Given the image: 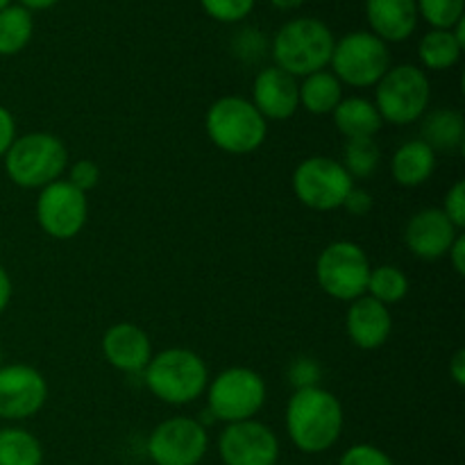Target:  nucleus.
Returning <instances> with one entry per match:
<instances>
[{"label": "nucleus", "mask_w": 465, "mask_h": 465, "mask_svg": "<svg viewBox=\"0 0 465 465\" xmlns=\"http://www.w3.org/2000/svg\"><path fill=\"white\" fill-rule=\"evenodd\" d=\"M209 413L216 420L232 422L252 420L266 404V380L257 371L245 366L227 368L218 372L207 386Z\"/></svg>", "instance_id": "nucleus-7"}, {"label": "nucleus", "mask_w": 465, "mask_h": 465, "mask_svg": "<svg viewBox=\"0 0 465 465\" xmlns=\"http://www.w3.org/2000/svg\"><path fill=\"white\" fill-rule=\"evenodd\" d=\"M334 44V35L322 21L312 16L293 18L272 39V59L277 68L293 77H307L330 66Z\"/></svg>", "instance_id": "nucleus-4"}, {"label": "nucleus", "mask_w": 465, "mask_h": 465, "mask_svg": "<svg viewBox=\"0 0 465 465\" xmlns=\"http://www.w3.org/2000/svg\"><path fill=\"white\" fill-rule=\"evenodd\" d=\"M371 271L368 254L352 241H334L316 259L318 284L330 298L341 302H352L366 295Z\"/></svg>", "instance_id": "nucleus-9"}, {"label": "nucleus", "mask_w": 465, "mask_h": 465, "mask_svg": "<svg viewBox=\"0 0 465 465\" xmlns=\"http://www.w3.org/2000/svg\"><path fill=\"white\" fill-rule=\"evenodd\" d=\"M48 402V381L27 363L0 368V418L27 420Z\"/></svg>", "instance_id": "nucleus-14"}, {"label": "nucleus", "mask_w": 465, "mask_h": 465, "mask_svg": "<svg viewBox=\"0 0 465 465\" xmlns=\"http://www.w3.org/2000/svg\"><path fill=\"white\" fill-rule=\"evenodd\" d=\"M5 173L21 189H44L62 180L68 168V150L59 136L50 132H30L16 136L3 157Z\"/></svg>", "instance_id": "nucleus-3"}, {"label": "nucleus", "mask_w": 465, "mask_h": 465, "mask_svg": "<svg viewBox=\"0 0 465 465\" xmlns=\"http://www.w3.org/2000/svg\"><path fill=\"white\" fill-rule=\"evenodd\" d=\"M345 331L354 348L380 350L393 334V313L371 295L352 300L345 313Z\"/></svg>", "instance_id": "nucleus-17"}, {"label": "nucleus", "mask_w": 465, "mask_h": 465, "mask_svg": "<svg viewBox=\"0 0 465 465\" xmlns=\"http://www.w3.org/2000/svg\"><path fill=\"white\" fill-rule=\"evenodd\" d=\"M204 12L221 23H239L252 12L254 0H200Z\"/></svg>", "instance_id": "nucleus-30"}, {"label": "nucleus", "mask_w": 465, "mask_h": 465, "mask_svg": "<svg viewBox=\"0 0 465 465\" xmlns=\"http://www.w3.org/2000/svg\"><path fill=\"white\" fill-rule=\"evenodd\" d=\"M54 3H59V0H21V7H25V9H48V7H53Z\"/></svg>", "instance_id": "nucleus-40"}, {"label": "nucleus", "mask_w": 465, "mask_h": 465, "mask_svg": "<svg viewBox=\"0 0 465 465\" xmlns=\"http://www.w3.org/2000/svg\"><path fill=\"white\" fill-rule=\"evenodd\" d=\"M293 193L304 207L313 212H334L343 207L354 180L348 175L343 163L331 157H309L295 166Z\"/></svg>", "instance_id": "nucleus-10"}, {"label": "nucleus", "mask_w": 465, "mask_h": 465, "mask_svg": "<svg viewBox=\"0 0 465 465\" xmlns=\"http://www.w3.org/2000/svg\"><path fill=\"white\" fill-rule=\"evenodd\" d=\"M143 380L159 402L184 407L204 395L209 386V368L193 350L168 348L153 354L143 371Z\"/></svg>", "instance_id": "nucleus-2"}, {"label": "nucleus", "mask_w": 465, "mask_h": 465, "mask_svg": "<svg viewBox=\"0 0 465 465\" xmlns=\"http://www.w3.org/2000/svg\"><path fill=\"white\" fill-rule=\"evenodd\" d=\"M331 116H334L336 130L348 141L375 139V134L384 125L375 103L368 98H343Z\"/></svg>", "instance_id": "nucleus-22"}, {"label": "nucleus", "mask_w": 465, "mask_h": 465, "mask_svg": "<svg viewBox=\"0 0 465 465\" xmlns=\"http://www.w3.org/2000/svg\"><path fill=\"white\" fill-rule=\"evenodd\" d=\"M381 150L375 139H352L345 143L343 168L352 180H368L380 168Z\"/></svg>", "instance_id": "nucleus-28"}, {"label": "nucleus", "mask_w": 465, "mask_h": 465, "mask_svg": "<svg viewBox=\"0 0 465 465\" xmlns=\"http://www.w3.org/2000/svg\"><path fill=\"white\" fill-rule=\"evenodd\" d=\"M372 207H375V200H372L371 191L363 189V186L354 184L352 189H350L348 198L343 200V207H341V209H345L350 216L363 218V216H368V213L372 212Z\"/></svg>", "instance_id": "nucleus-34"}, {"label": "nucleus", "mask_w": 465, "mask_h": 465, "mask_svg": "<svg viewBox=\"0 0 465 465\" xmlns=\"http://www.w3.org/2000/svg\"><path fill=\"white\" fill-rule=\"evenodd\" d=\"M68 184H73L75 189H80L82 193H89L95 186L100 184V166L91 159H80L73 166H68Z\"/></svg>", "instance_id": "nucleus-32"}, {"label": "nucleus", "mask_w": 465, "mask_h": 465, "mask_svg": "<svg viewBox=\"0 0 465 465\" xmlns=\"http://www.w3.org/2000/svg\"><path fill=\"white\" fill-rule=\"evenodd\" d=\"M448 257H450V263H452V268L457 271V275H463L465 272V236L463 234H459L457 239H454V243L450 245Z\"/></svg>", "instance_id": "nucleus-37"}, {"label": "nucleus", "mask_w": 465, "mask_h": 465, "mask_svg": "<svg viewBox=\"0 0 465 465\" xmlns=\"http://www.w3.org/2000/svg\"><path fill=\"white\" fill-rule=\"evenodd\" d=\"M250 103L266 121H286L300 109L298 77L277 66L263 68L254 77Z\"/></svg>", "instance_id": "nucleus-16"}, {"label": "nucleus", "mask_w": 465, "mask_h": 465, "mask_svg": "<svg viewBox=\"0 0 465 465\" xmlns=\"http://www.w3.org/2000/svg\"><path fill=\"white\" fill-rule=\"evenodd\" d=\"M44 448L39 439L21 427L0 430V465H41Z\"/></svg>", "instance_id": "nucleus-26"}, {"label": "nucleus", "mask_w": 465, "mask_h": 465, "mask_svg": "<svg viewBox=\"0 0 465 465\" xmlns=\"http://www.w3.org/2000/svg\"><path fill=\"white\" fill-rule=\"evenodd\" d=\"M277 9H298L304 0H271Z\"/></svg>", "instance_id": "nucleus-41"}, {"label": "nucleus", "mask_w": 465, "mask_h": 465, "mask_svg": "<svg viewBox=\"0 0 465 465\" xmlns=\"http://www.w3.org/2000/svg\"><path fill=\"white\" fill-rule=\"evenodd\" d=\"M409 293V277L402 268L391 266V263H381L371 271L368 277L366 295H371L377 302L393 307V304L402 302Z\"/></svg>", "instance_id": "nucleus-27"}, {"label": "nucleus", "mask_w": 465, "mask_h": 465, "mask_svg": "<svg viewBox=\"0 0 465 465\" xmlns=\"http://www.w3.org/2000/svg\"><path fill=\"white\" fill-rule=\"evenodd\" d=\"M35 21H32L30 9L21 5H9L0 9V54L12 57L18 54L32 39Z\"/></svg>", "instance_id": "nucleus-24"}, {"label": "nucleus", "mask_w": 465, "mask_h": 465, "mask_svg": "<svg viewBox=\"0 0 465 465\" xmlns=\"http://www.w3.org/2000/svg\"><path fill=\"white\" fill-rule=\"evenodd\" d=\"M343 100V84L331 71H318L302 77L300 84V107L313 116H327Z\"/></svg>", "instance_id": "nucleus-23"}, {"label": "nucleus", "mask_w": 465, "mask_h": 465, "mask_svg": "<svg viewBox=\"0 0 465 465\" xmlns=\"http://www.w3.org/2000/svg\"><path fill=\"white\" fill-rule=\"evenodd\" d=\"M218 454L225 465H277L280 440L271 427L254 418L232 422L218 436Z\"/></svg>", "instance_id": "nucleus-13"}, {"label": "nucleus", "mask_w": 465, "mask_h": 465, "mask_svg": "<svg viewBox=\"0 0 465 465\" xmlns=\"http://www.w3.org/2000/svg\"><path fill=\"white\" fill-rule=\"evenodd\" d=\"M14 141H16V118L12 116L7 107L0 104V159L7 154Z\"/></svg>", "instance_id": "nucleus-36"}, {"label": "nucleus", "mask_w": 465, "mask_h": 465, "mask_svg": "<svg viewBox=\"0 0 465 465\" xmlns=\"http://www.w3.org/2000/svg\"><path fill=\"white\" fill-rule=\"evenodd\" d=\"M343 425V404L322 386L295 389L286 404V431L291 443L304 454H322L334 448Z\"/></svg>", "instance_id": "nucleus-1"}, {"label": "nucleus", "mask_w": 465, "mask_h": 465, "mask_svg": "<svg viewBox=\"0 0 465 465\" xmlns=\"http://www.w3.org/2000/svg\"><path fill=\"white\" fill-rule=\"evenodd\" d=\"M431 84L422 68L413 64L391 66L375 84V107L391 125H411L430 112Z\"/></svg>", "instance_id": "nucleus-6"}, {"label": "nucleus", "mask_w": 465, "mask_h": 465, "mask_svg": "<svg viewBox=\"0 0 465 465\" xmlns=\"http://www.w3.org/2000/svg\"><path fill=\"white\" fill-rule=\"evenodd\" d=\"M461 234L457 225L450 221L440 207L420 209L409 218L404 227V243L411 250L413 257L422 262H436L448 257L450 245Z\"/></svg>", "instance_id": "nucleus-15"}, {"label": "nucleus", "mask_w": 465, "mask_h": 465, "mask_svg": "<svg viewBox=\"0 0 465 465\" xmlns=\"http://www.w3.org/2000/svg\"><path fill=\"white\" fill-rule=\"evenodd\" d=\"M291 381H293L295 389H309V386H318V377H321V368L316 366L313 359H298L293 361L289 371Z\"/></svg>", "instance_id": "nucleus-35"}, {"label": "nucleus", "mask_w": 465, "mask_h": 465, "mask_svg": "<svg viewBox=\"0 0 465 465\" xmlns=\"http://www.w3.org/2000/svg\"><path fill=\"white\" fill-rule=\"evenodd\" d=\"M330 66L341 84L368 89L391 68L389 45L372 32H350L334 44Z\"/></svg>", "instance_id": "nucleus-8"}, {"label": "nucleus", "mask_w": 465, "mask_h": 465, "mask_svg": "<svg viewBox=\"0 0 465 465\" xmlns=\"http://www.w3.org/2000/svg\"><path fill=\"white\" fill-rule=\"evenodd\" d=\"M9 5H12V0H0V9L9 7Z\"/></svg>", "instance_id": "nucleus-42"}, {"label": "nucleus", "mask_w": 465, "mask_h": 465, "mask_svg": "<svg viewBox=\"0 0 465 465\" xmlns=\"http://www.w3.org/2000/svg\"><path fill=\"white\" fill-rule=\"evenodd\" d=\"M209 141L227 154H252L266 143L268 121L248 98L225 95L218 98L204 116Z\"/></svg>", "instance_id": "nucleus-5"}, {"label": "nucleus", "mask_w": 465, "mask_h": 465, "mask_svg": "<svg viewBox=\"0 0 465 465\" xmlns=\"http://www.w3.org/2000/svg\"><path fill=\"white\" fill-rule=\"evenodd\" d=\"M0 368H3V348H0Z\"/></svg>", "instance_id": "nucleus-43"}, {"label": "nucleus", "mask_w": 465, "mask_h": 465, "mask_svg": "<svg viewBox=\"0 0 465 465\" xmlns=\"http://www.w3.org/2000/svg\"><path fill=\"white\" fill-rule=\"evenodd\" d=\"M418 16L425 18L434 30H452L463 18L465 0H416Z\"/></svg>", "instance_id": "nucleus-29"}, {"label": "nucleus", "mask_w": 465, "mask_h": 465, "mask_svg": "<svg viewBox=\"0 0 465 465\" xmlns=\"http://www.w3.org/2000/svg\"><path fill=\"white\" fill-rule=\"evenodd\" d=\"M436 171V153L420 139L407 141L395 150L391 159L393 180L404 189H416L431 180Z\"/></svg>", "instance_id": "nucleus-20"}, {"label": "nucleus", "mask_w": 465, "mask_h": 465, "mask_svg": "<svg viewBox=\"0 0 465 465\" xmlns=\"http://www.w3.org/2000/svg\"><path fill=\"white\" fill-rule=\"evenodd\" d=\"M463 45L459 44L452 30H431L427 32L418 45V57L422 66L430 71H448L461 59Z\"/></svg>", "instance_id": "nucleus-25"}, {"label": "nucleus", "mask_w": 465, "mask_h": 465, "mask_svg": "<svg viewBox=\"0 0 465 465\" xmlns=\"http://www.w3.org/2000/svg\"><path fill=\"white\" fill-rule=\"evenodd\" d=\"M207 450V427L195 418H168L148 439V457L154 465H198Z\"/></svg>", "instance_id": "nucleus-11"}, {"label": "nucleus", "mask_w": 465, "mask_h": 465, "mask_svg": "<svg viewBox=\"0 0 465 465\" xmlns=\"http://www.w3.org/2000/svg\"><path fill=\"white\" fill-rule=\"evenodd\" d=\"M12 293H14L12 277H9V272L0 266V316H3L5 309L9 307V302H12Z\"/></svg>", "instance_id": "nucleus-38"}, {"label": "nucleus", "mask_w": 465, "mask_h": 465, "mask_svg": "<svg viewBox=\"0 0 465 465\" xmlns=\"http://www.w3.org/2000/svg\"><path fill=\"white\" fill-rule=\"evenodd\" d=\"M440 209H443L445 216H448L450 221L459 227V230H463V225H465V184H463V180L454 182V184L450 186L448 193H445L443 207Z\"/></svg>", "instance_id": "nucleus-33"}, {"label": "nucleus", "mask_w": 465, "mask_h": 465, "mask_svg": "<svg viewBox=\"0 0 465 465\" xmlns=\"http://www.w3.org/2000/svg\"><path fill=\"white\" fill-rule=\"evenodd\" d=\"M339 465H395V463L384 450L375 448V445L359 443L345 450Z\"/></svg>", "instance_id": "nucleus-31"}, {"label": "nucleus", "mask_w": 465, "mask_h": 465, "mask_svg": "<svg viewBox=\"0 0 465 465\" xmlns=\"http://www.w3.org/2000/svg\"><path fill=\"white\" fill-rule=\"evenodd\" d=\"M103 354L121 372H143L153 359L150 336L134 322H116L103 334Z\"/></svg>", "instance_id": "nucleus-18"}, {"label": "nucleus", "mask_w": 465, "mask_h": 465, "mask_svg": "<svg viewBox=\"0 0 465 465\" xmlns=\"http://www.w3.org/2000/svg\"><path fill=\"white\" fill-rule=\"evenodd\" d=\"M420 141L434 153H454L465 143V118L457 109H434L420 118Z\"/></svg>", "instance_id": "nucleus-21"}, {"label": "nucleus", "mask_w": 465, "mask_h": 465, "mask_svg": "<svg viewBox=\"0 0 465 465\" xmlns=\"http://www.w3.org/2000/svg\"><path fill=\"white\" fill-rule=\"evenodd\" d=\"M35 212L36 223L50 239L71 241L84 230L89 203L86 193L68 184L66 180H57L39 191Z\"/></svg>", "instance_id": "nucleus-12"}, {"label": "nucleus", "mask_w": 465, "mask_h": 465, "mask_svg": "<svg viewBox=\"0 0 465 465\" xmlns=\"http://www.w3.org/2000/svg\"><path fill=\"white\" fill-rule=\"evenodd\" d=\"M366 16L372 35L381 41L409 39L418 25L416 0H366Z\"/></svg>", "instance_id": "nucleus-19"}, {"label": "nucleus", "mask_w": 465, "mask_h": 465, "mask_svg": "<svg viewBox=\"0 0 465 465\" xmlns=\"http://www.w3.org/2000/svg\"><path fill=\"white\" fill-rule=\"evenodd\" d=\"M450 377L454 380V384L463 386L465 384V352L463 350H457L450 361Z\"/></svg>", "instance_id": "nucleus-39"}]
</instances>
